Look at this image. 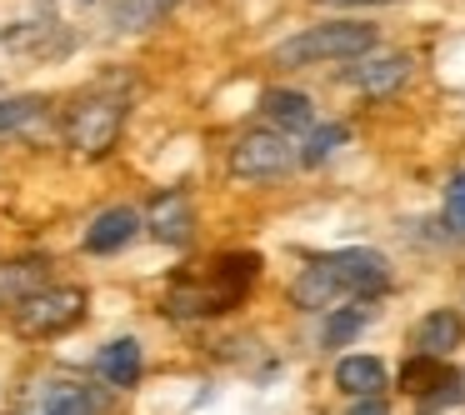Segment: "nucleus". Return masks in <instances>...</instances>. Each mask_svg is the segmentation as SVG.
<instances>
[{
  "label": "nucleus",
  "instance_id": "obj_1",
  "mask_svg": "<svg viewBox=\"0 0 465 415\" xmlns=\"http://www.w3.org/2000/svg\"><path fill=\"white\" fill-rule=\"evenodd\" d=\"M255 275H261V255L255 251H225L211 261V271H205V281H171V291H165V311L181 315V321H195V315H221L231 311V305L245 301V291L255 285Z\"/></svg>",
  "mask_w": 465,
  "mask_h": 415
},
{
  "label": "nucleus",
  "instance_id": "obj_2",
  "mask_svg": "<svg viewBox=\"0 0 465 415\" xmlns=\"http://www.w3.org/2000/svg\"><path fill=\"white\" fill-rule=\"evenodd\" d=\"M375 51V25L365 21H325L311 31L291 35V41L275 45V65H321V61H365Z\"/></svg>",
  "mask_w": 465,
  "mask_h": 415
},
{
  "label": "nucleus",
  "instance_id": "obj_3",
  "mask_svg": "<svg viewBox=\"0 0 465 415\" xmlns=\"http://www.w3.org/2000/svg\"><path fill=\"white\" fill-rule=\"evenodd\" d=\"M121 125H125V95L95 91V95L71 105V115H65V141L81 155H105L121 141Z\"/></svg>",
  "mask_w": 465,
  "mask_h": 415
},
{
  "label": "nucleus",
  "instance_id": "obj_4",
  "mask_svg": "<svg viewBox=\"0 0 465 415\" xmlns=\"http://www.w3.org/2000/svg\"><path fill=\"white\" fill-rule=\"evenodd\" d=\"M81 315H85L81 285H51V291H35L25 305H15V331L31 335V341H45V335L71 331Z\"/></svg>",
  "mask_w": 465,
  "mask_h": 415
},
{
  "label": "nucleus",
  "instance_id": "obj_5",
  "mask_svg": "<svg viewBox=\"0 0 465 415\" xmlns=\"http://www.w3.org/2000/svg\"><path fill=\"white\" fill-rule=\"evenodd\" d=\"M295 165V151L281 131H251L231 145V171L241 181H275Z\"/></svg>",
  "mask_w": 465,
  "mask_h": 415
},
{
  "label": "nucleus",
  "instance_id": "obj_6",
  "mask_svg": "<svg viewBox=\"0 0 465 415\" xmlns=\"http://www.w3.org/2000/svg\"><path fill=\"white\" fill-rule=\"evenodd\" d=\"M335 275H341L345 295H361V301H371V295H381L385 285H391V265H385L381 251H365V245H351V251H335Z\"/></svg>",
  "mask_w": 465,
  "mask_h": 415
},
{
  "label": "nucleus",
  "instance_id": "obj_7",
  "mask_svg": "<svg viewBox=\"0 0 465 415\" xmlns=\"http://www.w3.org/2000/svg\"><path fill=\"white\" fill-rule=\"evenodd\" d=\"M291 301L301 305V311H335V301H345V285H341V275H335V261H331V255L311 261L301 275H295Z\"/></svg>",
  "mask_w": 465,
  "mask_h": 415
},
{
  "label": "nucleus",
  "instance_id": "obj_8",
  "mask_svg": "<svg viewBox=\"0 0 465 415\" xmlns=\"http://www.w3.org/2000/svg\"><path fill=\"white\" fill-rule=\"evenodd\" d=\"M345 81H351L355 91H365V95H395L405 81H411V55H401V51L365 55V61L355 65Z\"/></svg>",
  "mask_w": 465,
  "mask_h": 415
},
{
  "label": "nucleus",
  "instance_id": "obj_9",
  "mask_svg": "<svg viewBox=\"0 0 465 415\" xmlns=\"http://www.w3.org/2000/svg\"><path fill=\"white\" fill-rule=\"evenodd\" d=\"M135 231H141V215H135L131 205L101 211V215H95V225L85 231V251H91V255H115L121 245L135 241Z\"/></svg>",
  "mask_w": 465,
  "mask_h": 415
},
{
  "label": "nucleus",
  "instance_id": "obj_10",
  "mask_svg": "<svg viewBox=\"0 0 465 415\" xmlns=\"http://www.w3.org/2000/svg\"><path fill=\"white\" fill-rule=\"evenodd\" d=\"M385 365L375 361V355H345L341 365H335V385H341L345 395H355V400H381L385 390Z\"/></svg>",
  "mask_w": 465,
  "mask_h": 415
},
{
  "label": "nucleus",
  "instance_id": "obj_11",
  "mask_svg": "<svg viewBox=\"0 0 465 415\" xmlns=\"http://www.w3.org/2000/svg\"><path fill=\"white\" fill-rule=\"evenodd\" d=\"M191 225H195V211L181 191H165L161 201L151 205V231L161 245H185L191 241Z\"/></svg>",
  "mask_w": 465,
  "mask_h": 415
},
{
  "label": "nucleus",
  "instance_id": "obj_12",
  "mask_svg": "<svg viewBox=\"0 0 465 415\" xmlns=\"http://www.w3.org/2000/svg\"><path fill=\"white\" fill-rule=\"evenodd\" d=\"M415 355H430V361H445V355L460 345V315L455 311H430L420 315V325H415Z\"/></svg>",
  "mask_w": 465,
  "mask_h": 415
},
{
  "label": "nucleus",
  "instance_id": "obj_13",
  "mask_svg": "<svg viewBox=\"0 0 465 415\" xmlns=\"http://www.w3.org/2000/svg\"><path fill=\"white\" fill-rule=\"evenodd\" d=\"M95 371H101L105 385H135L141 380V341H131V335H121V341L101 345V355H95Z\"/></svg>",
  "mask_w": 465,
  "mask_h": 415
},
{
  "label": "nucleus",
  "instance_id": "obj_14",
  "mask_svg": "<svg viewBox=\"0 0 465 415\" xmlns=\"http://www.w3.org/2000/svg\"><path fill=\"white\" fill-rule=\"evenodd\" d=\"M265 115L275 121V131L281 135H291V131H311V121H315V111H311V95H301V91H265Z\"/></svg>",
  "mask_w": 465,
  "mask_h": 415
},
{
  "label": "nucleus",
  "instance_id": "obj_15",
  "mask_svg": "<svg viewBox=\"0 0 465 415\" xmlns=\"http://www.w3.org/2000/svg\"><path fill=\"white\" fill-rule=\"evenodd\" d=\"M45 415H101V395L91 385H75V380H55L45 390Z\"/></svg>",
  "mask_w": 465,
  "mask_h": 415
},
{
  "label": "nucleus",
  "instance_id": "obj_16",
  "mask_svg": "<svg viewBox=\"0 0 465 415\" xmlns=\"http://www.w3.org/2000/svg\"><path fill=\"white\" fill-rule=\"evenodd\" d=\"M41 275H45V261H15V265H5V271H0V301L25 305L35 291H45Z\"/></svg>",
  "mask_w": 465,
  "mask_h": 415
},
{
  "label": "nucleus",
  "instance_id": "obj_17",
  "mask_svg": "<svg viewBox=\"0 0 465 415\" xmlns=\"http://www.w3.org/2000/svg\"><path fill=\"white\" fill-rule=\"evenodd\" d=\"M401 385L411 395H425L430 400L435 385H455V375L445 371V361H430V355H411V361L401 365Z\"/></svg>",
  "mask_w": 465,
  "mask_h": 415
},
{
  "label": "nucleus",
  "instance_id": "obj_18",
  "mask_svg": "<svg viewBox=\"0 0 465 415\" xmlns=\"http://www.w3.org/2000/svg\"><path fill=\"white\" fill-rule=\"evenodd\" d=\"M175 0H121L111 21H115V31H145V25H155Z\"/></svg>",
  "mask_w": 465,
  "mask_h": 415
},
{
  "label": "nucleus",
  "instance_id": "obj_19",
  "mask_svg": "<svg viewBox=\"0 0 465 415\" xmlns=\"http://www.w3.org/2000/svg\"><path fill=\"white\" fill-rule=\"evenodd\" d=\"M371 321V315L361 311V305H345V311H331V321H325V331H321V341L325 345H351L355 335H361V325Z\"/></svg>",
  "mask_w": 465,
  "mask_h": 415
},
{
  "label": "nucleus",
  "instance_id": "obj_20",
  "mask_svg": "<svg viewBox=\"0 0 465 415\" xmlns=\"http://www.w3.org/2000/svg\"><path fill=\"white\" fill-rule=\"evenodd\" d=\"M345 125H321V131H311V141H305V151H301V161L305 165H321V161H331L335 151L345 145Z\"/></svg>",
  "mask_w": 465,
  "mask_h": 415
},
{
  "label": "nucleus",
  "instance_id": "obj_21",
  "mask_svg": "<svg viewBox=\"0 0 465 415\" xmlns=\"http://www.w3.org/2000/svg\"><path fill=\"white\" fill-rule=\"evenodd\" d=\"M445 225L455 235H465V171H455L450 185H445Z\"/></svg>",
  "mask_w": 465,
  "mask_h": 415
},
{
  "label": "nucleus",
  "instance_id": "obj_22",
  "mask_svg": "<svg viewBox=\"0 0 465 415\" xmlns=\"http://www.w3.org/2000/svg\"><path fill=\"white\" fill-rule=\"evenodd\" d=\"M31 115H41V101H35V95H21V101H0V131H15V125H25Z\"/></svg>",
  "mask_w": 465,
  "mask_h": 415
},
{
  "label": "nucleus",
  "instance_id": "obj_23",
  "mask_svg": "<svg viewBox=\"0 0 465 415\" xmlns=\"http://www.w3.org/2000/svg\"><path fill=\"white\" fill-rule=\"evenodd\" d=\"M351 415H385V400H355Z\"/></svg>",
  "mask_w": 465,
  "mask_h": 415
},
{
  "label": "nucleus",
  "instance_id": "obj_24",
  "mask_svg": "<svg viewBox=\"0 0 465 415\" xmlns=\"http://www.w3.org/2000/svg\"><path fill=\"white\" fill-rule=\"evenodd\" d=\"M325 5H395V0H325Z\"/></svg>",
  "mask_w": 465,
  "mask_h": 415
}]
</instances>
